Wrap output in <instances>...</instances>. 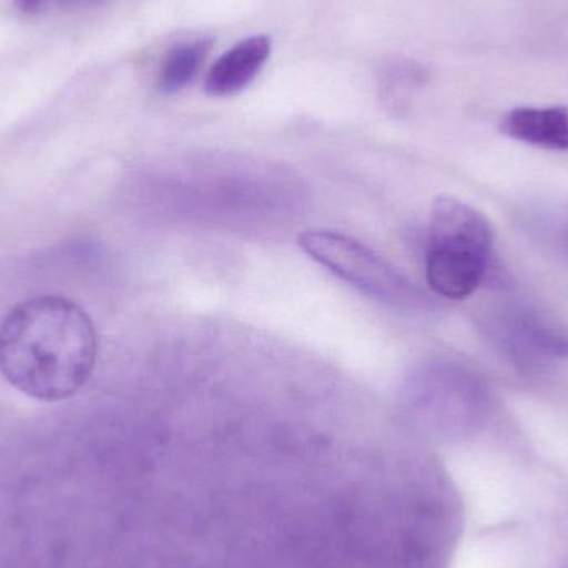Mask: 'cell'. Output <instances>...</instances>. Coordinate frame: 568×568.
Here are the masks:
<instances>
[{
	"label": "cell",
	"mask_w": 568,
	"mask_h": 568,
	"mask_svg": "<svg viewBox=\"0 0 568 568\" xmlns=\"http://www.w3.org/2000/svg\"><path fill=\"white\" fill-rule=\"evenodd\" d=\"M97 354L93 321L69 297H29L0 323V373L20 393L42 403L75 396L92 377Z\"/></svg>",
	"instance_id": "obj_1"
},
{
	"label": "cell",
	"mask_w": 568,
	"mask_h": 568,
	"mask_svg": "<svg viewBox=\"0 0 568 568\" xmlns=\"http://www.w3.org/2000/svg\"><path fill=\"white\" fill-rule=\"evenodd\" d=\"M493 226L474 206L440 196L430 210L426 278L447 300L470 296L486 278L493 256Z\"/></svg>",
	"instance_id": "obj_2"
},
{
	"label": "cell",
	"mask_w": 568,
	"mask_h": 568,
	"mask_svg": "<svg viewBox=\"0 0 568 568\" xmlns=\"http://www.w3.org/2000/svg\"><path fill=\"white\" fill-rule=\"evenodd\" d=\"M297 243L317 265L373 300L397 304L413 297V286L406 276L353 236L310 230L297 236Z\"/></svg>",
	"instance_id": "obj_3"
},
{
	"label": "cell",
	"mask_w": 568,
	"mask_h": 568,
	"mask_svg": "<svg viewBox=\"0 0 568 568\" xmlns=\"http://www.w3.org/2000/svg\"><path fill=\"white\" fill-rule=\"evenodd\" d=\"M497 349L520 369L542 371L568 357V329L529 307H504L489 324Z\"/></svg>",
	"instance_id": "obj_4"
},
{
	"label": "cell",
	"mask_w": 568,
	"mask_h": 568,
	"mask_svg": "<svg viewBox=\"0 0 568 568\" xmlns=\"http://www.w3.org/2000/svg\"><path fill=\"white\" fill-rule=\"evenodd\" d=\"M272 40L253 36L226 50L206 73L205 92L210 97H232L243 92L268 62Z\"/></svg>",
	"instance_id": "obj_5"
},
{
	"label": "cell",
	"mask_w": 568,
	"mask_h": 568,
	"mask_svg": "<svg viewBox=\"0 0 568 568\" xmlns=\"http://www.w3.org/2000/svg\"><path fill=\"white\" fill-rule=\"evenodd\" d=\"M500 130L510 139L539 149L567 152L568 106H520L510 110Z\"/></svg>",
	"instance_id": "obj_6"
},
{
	"label": "cell",
	"mask_w": 568,
	"mask_h": 568,
	"mask_svg": "<svg viewBox=\"0 0 568 568\" xmlns=\"http://www.w3.org/2000/svg\"><path fill=\"white\" fill-rule=\"evenodd\" d=\"M426 82L427 70L413 60L390 59L377 70L381 100L393 113L403 112Z\"/></svg>",
	"instance_id": "obj_7"
},
{
	"label": "cell",
	"mask_w": 568,
	"mask_h": 568,
	"mask_svg": "<svg viewBox=\"0 0 568 568\" xmlns=\"http://www.w3.org/2000/svg\"><path fill=\"white\" fill-rule=\"evenodd\" d=\"M210 49H212V40L200 39L180 43L175 49L170 50L160 65L159 89L169 95L186 89L199 75Z\"/></svg>",
	"instance_id": "obj_8"
},
{
	"label": "cell",
	"mask_w": 568,
	"mask_h": 568,
	"mask_svg": "<svg viewBox=\"0 0 568 568\" xmlns=\"http://www.w3.org/2000/svg\"><path fill=\"white\" fill-rule=\"evenodd\" d=\"M77 2H83V0H16L17 7L27 13L47 12V10L55 9V7Z\"/></svg>",
	"instance_id": "obj_9"
},
{
	"label": "cell",
	"mask_w": 568,
	"mask_h": 568,
	"mask_svg": "<svg viewBox=\"0 0 568 568\" xmlns=\"http://www.w3.org/2000/svg\"><path fill=\"white\" fill-rule=\"evenodd\" d=\"M566 246L568 250V223H567V229H566Z\"/></svg>",
	"instance_id": "obj_10"
}]
</instances>
